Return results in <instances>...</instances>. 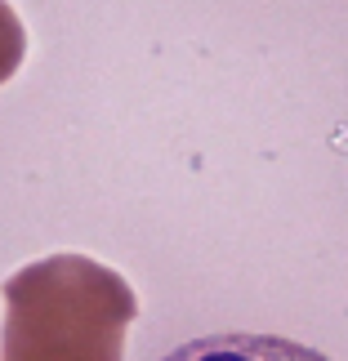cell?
Returning <instances> with one entry per match:
<instances>
[{"label":"cell","mask_w":348,"mask_h":361,"mask_svg":"<svg viewBox=\"0 0 348 361\" xmlns=\"http://www.w3.org/2000/svg\"><path fill=\"white\" fill-rule=\"evenodd\" d=\"M23 59H27V32H23L18 13L0 0V85L23 67Z\"/></svg>","instance_id":"3"},{"label":"cell","mask_w":348,"mask_h":361,"mask_svg":"<svg viewBox=\"0 0 348 361\" xmlns=\"http://www.w3.org/2000/svg\"><path fill=\"white\" fill-rule=\"evenodd\" d=\"M161 361H330V357L282 335H205L174 348Z\"/></svg>","instance_id":"2"},{"label":"cell","mask_w":348,"mask_h":361,"mask_svg":"<svg viewBox=\"0 0 348 361\" xmlns=\"http://www.w3.org/2000/svg\"><path fill=\"white\" fill-rule=\"evenodd\" d=\"M138 299L85 255H49L5 281L0 361H121Z\"/></svg>","instance_id":"1"}]
</instances>
